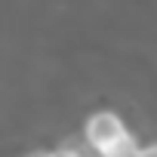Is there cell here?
Listing matches in <instances>:
<instances>
[{
	"instance_id": "obj_3",
	"label": "cell",
	"mask_w": 157,
	"mask_h": 157,
	"mask_svg": "<svg viewBox=\"0 0 157 157\" xmlns=\"http://www.w3.org/2000/svg\"><path fill=\"white\" fill-rule=\"evenodd\" d=\"M139 157H157V142H154V145H145V148H139Z\"/></svg>"
},
{
	"instance_id": "obj_1",
	"label": "cell",
	"mask_w": 157,
	"mask_h": 157,
	"mask_svg": "<svg viewBox=\"0 0 157 157\" xmlns=\"http://www.w3.org/2000/svg\"><path fill=\"white\" fill-rule=\"evenodd\" d=\"M129 129L123 123V117L117 111H93L83 123V142L86 148H93L96 154L105 151L108 145H114L117 139H123Z\"/></svg>"
},
{
	"instance_id": "obj_2",
	"label": "cell",
	"mask_w": 157,
	"mask_h": 157,
	"mask_svg": "<svg viewBox=\"0 0 157 157\" xmlns=\"http://www.w3.org/2000/svg\"><path fill=\"white\" fill-rule=\"evenodd\" d=\"M139 142H136V136L132 132H126L123 139H117L114 145H108L105 151H99V157H139Z\"/></svg>"
}]
</instances>
